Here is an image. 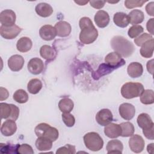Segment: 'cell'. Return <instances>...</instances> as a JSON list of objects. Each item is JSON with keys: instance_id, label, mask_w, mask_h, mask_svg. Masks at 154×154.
Segmentation results:
<instances>
[{"instance_id": "d6986e66", "label": "cell", "mask_w": 154, "mask_h": 154, "mask_svg": "<svg viewBox=\"0 0 154 154\" xmlns=\"http://www.w3.org/2000/svg\"><path fill=\"white\" fill-rule=\"evenodd\" d=\"M17 130L16 123L14 120L8 119L5 121L1 128V132L2 135L9 137L13 135Z\"/></svg>"}, {"instance_id": "c3c4849f", "label": "cell", "mask_w": 154, "mask_h": 154, "mask_svg": "<svg viewBox=\"0 0 154 154\" xmlns=\"http://www.w3.org/2000/svg\"><path fill=\"white\" fill-rule=\"evenodd\" d=\"M153 143H151L150 144H149L147 147V152L150 153H153Z\"/></svg>"}, {"instance_id": "30bf717a", "label": "cell", "mask_w": 154, "mask_h": 154, "mask_svg": "<svg viewBox=\"0 0 154 154\" xmlns=\"http://www.w3.org/2000/svg\"><path fill=\"white\" fill-rule=\"evenodd\" d=\"M15 13L9 9L3 10L0 13V22L1 25L5 26H11L15 25L16 22Z\"/></svg>"}, {"instance_id": "f1b7e54d", "label": "cell", "mask_w": 154, "mask_h": 154, "mask_svg": "<svg viewBox=\"0 0 154 154\" xmlns=\"http://www.w3.org/2000/svg\"><path fill=\"white\" fill-rule=\"evenodd\" d=\"M128 16L129 17V22L132 25L141 23L144 19V14L143 12L140 10H133L129 12Z\"/></svg>"}, {"instance_id": "bcb514c9", "label": "cell", "mask_w": 154, "mask_h": 154, "mask_svg": "<svg viewBox=\"0 0 154 154\" xmlns=\"http://www.w3.org/2000/svg\"><path fill=\"white\" fill-rule=\"evenodd\" d=\"M153 7H154V2H150L147 4V5L146 7V10L147 13L152 16H153Z\"/></svg>"}, {"instance_id": "74e56055", "label": "cell", "mask_w": 154, "mask_h": 154, "mask_svg": "<svg viewBox=\"0 0 154 154\" xmlns=\"http://www.w3.org/2000/svg\"><path fill=\"white\" fill-rule=\"evenodd\" d=\"M76 153L75 147L74 146L70 144H66L65 146L60 147L56 152L57 154H61V153H69V154H74Z\"/></svg>"}, {"instance_id": "277c9868", "label": "cell", "mask_w": 154, "mask_h": 154, "mask_svg": "<svg viewBox=\"0 0 154 154\" xmlns=\"http://www.w3.org/2000/svg\"><path fill=\"white\" fill-rule=\"evenodd\" d=\"M34 132L37 137H45L51 140L52 141H56L59 135L57 129L45 123L38 124L35 128Z\"/></svg>"}, {"instance_id": "484cf974", "label": "cell", "mask_w": 154, "mask_h": 154, "mask_svg": "<svg viewBox=\"0 0 154 154\" xmlns=\"http://www.w3.org/2000/svg\"><path fill=\"white\" fill-rule=\"evenodd\" d=\"M32 41L27 37H22L18 40L16 44L17 49L21 52H26L32 48Z\"/></svg>"}, {"instance_id": "ac0fdd59", "label": "cell", "mask_w": 154, "mask_h": 154, "mask_svg": "<svg viewBox=\"0 0 154 154\" xmlns=\"http://www.w3.org/2000/svg\"><path fill=\"white\" fill-rule=\"evenodd\" d=\"M94 19L97 26L101 28L106 27L110 20L108 13L104 10H99L96 13Z\"/></svg>"}, {"instance_id": "7a4b0ae2", "label": "cell", "mask_w": 154, "mask_h": 154, "mask_svg": "<svg viewBox=\"0 0 154 154\" xmlns=\"http://www.w3.org/2000/svg\"><path fill=\"white\" fill-rule=\"evenodd\" d=\"M112 48L123 57H130L134 52L135 48L134 44L123 36H114L111 40Z\"/></svg>"}, {"instance_id": "1f68e13d", "label": "cell", "mask_w": 154, "mask_h": 154, "mask_svg": "<svg viewBox=\"0 0 154 154\" xmlns=\"http://www.w3.org/2000/svg\"><path fill=\"white\" fill-rule=\"evenodd\" d=\"M115 69L116 68L112 67L107 64H102L99 66L98 70L95 72L96 75H93V76L94 79H97L105 75L111 73V72Z\"/></svg>"}, {"instance_id": "44dd1931", "label": "cell", "mask_w": 154, "mask_h": 154, "mask_svg": "<svg viewBox=\"0 0 154 154\" xmlns=\"http://www.w3.org/2000/svg\"><path fill=\"white\" fill-rule=\"evenodd\" d=\"M35 10L38 15L43 17H49L53 13V8L51 5L45 2L38 4L35 6Z\"/></svg>"}, {"instance_id": "f6af8a7d", "label": "cell", "mask_w": 154, "mask_h": 154, "mask_svg": "<svg viewBox=\"0 0 154 154\" xmlns=\"http://www.w3.org/2000/svg\"><path fill=\"white\" fill-rule=\"evenodd\" d=\"M153 18L150 19L146 24V28L147 30L151 34V35H153Z\"/></svg>"}, {"instance_id": "f35d334b", "label": "cell", "mask_w": 154, "mask_h": 154, "mask_svg": "<svg viewBox=\"0 0 154 154\" xmlns=\"http://www.w3.org/2000/svg\"><path fill=\"white\" fill-rule=\"evenodd\" d=\"M153 38L152 35L147 33H143L141 34L138 37L134 39V43L138 46H141L146 42Z\"/></svg>"}, {"instance_id": "ab89813d", "label": "cell", "mask_w": 154, "mask_h": 154, "mask_svg": "<svg viewBox=\"0 0 154 154\" xmlns=\"http://www.w3.org/2000/svg\"><path fill=\"white\" fill-rule=\"evenodd\" d=\"M147 1L126 0L125 1V6L128 9H131L135 7H141Z\"/></svg>"}, {"instance_id": "ba28073f", "label": "cell", "mask_w": 154, "mask_h": 154, "mask_svg": "<svg viewBox=\"0 0 154 154\" xmlns=\"http://www.w3.org/2000/svg\"><path fill=\"white\" fill-rule=\"evenodd\" d=\"M129 146L132 152L140 153L144 148L145 142L141 136L138 134L132 135L129 140Z\"/></svg>"}, {"instance_id": "9a60e30c", "label": "cell", "mask_w": 154, "mask_h": 154, "mask_svg": "<svg viewBox=\"0 0 154 154\" xmlns=\"http://www.w3.org/2000/svg\"><path fill=\"white\" fill-rule=\"evenodd\" d=\"M39 34L42 39L46 41H50L56 37L57 31L55 27H53L52 25H45L40 28Z\"/></svg>"}, {"instance_id": "681fc988", "label": "cell", "mask_w": 154, "mask_h": 154, "mask_svg": "<svg viewBox=\"0 0 154 154\" xmlns=\"http://www.w3.org/2000/svg\"><path fill=\"white\" fill-rule=\"evenodd\" d=\"M75 3L79 4V5H84L85 4L88 3V1H75Z\"/></svg>"}, {"instance_id": "6da1fadb", "label": "cell", "mask_w": 154, "mask_h": 154, "mask_svg": "<svg viewBox=\"0 0 154 154\" xmlns=\"http://www.w3.org/2000/svg\"><path fill=\"white\" fill-rule=\"evenodd\" d=\"M81 32L79 40L81 43L86 45L93 43L98 37V31L91 20L88 17H83L79 22Z\"/></svg>"}, {"instance_id": "f546056e", "label": "cell", "mask_w": 154, "mask_h": 154, "mask_svg": "<svg viewBox=\"0 0 154 154\" xmlns=\"http://www.w3.org/2000/svg\"><path fill=\"white\" fill-rule=\"evenodd\" d=\"M58 107L60 110L63 112H70L74 107V103L72 99L68 97H64L59 101Z\"/></svg>"}, {"instance_id": "7c38bea8", "label": "cell", "mask_w": 154, "mask_h": 154, "mask_svg": "<svg viewBox=\"0 0 154 154\" xmlns=\"http://www.w3.org/2000/svg\"><path fill=\"white\" fill-rule=\"evenodd\" d=\"M119 114L125 120H130L135 116V108L134 106L129 103H123L119 106Z\"/></svg>"}, {"instance_id": "2e32d148", "label": "cell", "mask_w": 154, "mask_h": 154, "mask_svg": "<svg viewBox=\"0 0 154 154\" xmlns=\"http://www.w3.org/2000/svg\"><path fill=\"white\" fill-rule=\"evenodd\" d=\"M57 31V35L61 37H65L69 35L72 31V27L69 23L66 21H59L55 25Z\"/></svg>"}, {"instance_id": "5bb4252c", "label": "cell", "mask_w": 154, "mask_h": 154, "mask_svg": "<svg viewBox=\"0 0 154 154\" xmlns=\"http://www.w3.org/2000/svg\"><path fill=\"white\" fill-rule=\"evenodd\" d=\"M28 70L33 75L40 74L44 69L43 61L38 58H33L31 59L27 65Z\"/></svg>"}, {"instance_id": "4fadbf2b", "label": "cell", "mask_w": 154, "mask_h": 154, "mask_svg": "<svg viewBox=\"0 0 154 154\" xmlns=\"http://www.w3.org/2000/svg\"><path fill=\"white\" fill-rule=\"evenodd\" d=\"M24 63V58L20 55H12L8 60V66L10 69L13 72L20 70L23 66Z\"/></svg>"}, {"instance_id": "8d00e7d4", "label": "cell", "mask_w": 154, "mask_h": 154, "mask_svg": "<svg viewBox=\"0 0 154 154\" xmlns=\"http://www.w3.org/2000/svg\"><path fill=\"white\" fill-rule=\"evenodd\" d=\"M62 119L67 127H72L75 125V119L74 116L69 112H63L62 114Z\"/></svg>"}, {"instance_id": "7402d4cb", "label": "cell", "mask_w": 154, "mask_h": 154, "mask_svg": "<svg viewBox=\"0 0 154 154\" xmlns=\"http://www.w3.org/2000/svg\"><path fill=\"white\" fill-rule=\"evenodd\" d=\"M114 23L120 28H125L129 24V17L128 15L123 12L116 13L113 17Z\"/></svg>"}, {"instance_id": "7dc6e473", "label": "cell", "mask_w": 154, "mask_h": 154, "mask_svg": "<svg viewBox=\"0 0 154 154\" xmlns=\"http://www.w3.org/2000/svg\"><path fill=\"white\" fill-rule=\"evenodd\" d=\"M147 69L150 74L153 75V59L147 61Z\"/></svg>"}, {"instance_id": "e575fe53", "label": "cell", "mask_w": 154, "mask_h": 154, "mask_svg": "<svg viewBox=\"0 0 154 154\" xmlns=\"http://www.w3.org/2000/svg\"><path fill=\"white\" fill-rule=\"evenodd\" d=\"M13 99L19 103H26L28 100V93L24 90H17L13 94Z\"/></svg>"}, {"instance_id": "cb8c5ba5", "label": "cell", "mask_w": 154, "mask_h": 154, "mask_svg": "<svg viewBox=\"0 0 154 154\" xmlns=\"http://www.w3.org/2000/svg\"><path fill=\"white\" fill-rule=\"evenodd\" d=\"M137 123L138 126L143 129H146L154 126L150 116L146 113H141L138 116Z\"/></svg>"}, {"instance_id": "52a82bcc", "label": "cell", "mask_w": 154, "mask_h": 154, "mask_svg": "<svg viewBox=\"0 0 154 154\" xmlns=\"http://www.w3.org/2000/svg\"><path fill=\"white\" fill-rule=\"evenodd\" d=\"M22 28L17 25H14L11 26L1 25L0 27L1 35L5 39H13L21 32Z\"/></svg>"}, {"instance_id": "7bdbcfd3", "label": "cell", "mask_w": 154, "mask_h": 154, "mask_svg": "<svg viewBox=\"0 0 154 154\" xmlns=\"http://www.w3.org/2000/svg\"><path fill=\"white\" fill-rule=\"evenodd\" d=\"M89 2L92 7L96 9H100L104 6L106 2L104 1H90Z\"/></svg>"}, {"instance_id": "9c48e42d", "label": "cell", "mask_w": 154, "mask_h": 154, "mask_svg": "<svg viewBox=\"0 0 154 154\" xmlns=\"http://www.w3.org/2000/svg\"><path fill=\"white\" fill-rule=\"evenodd\" d=\"M105 61L108 65L116 69L123 66L126 63L124 59L121 57V55L116 52L109 53L105 57Z\"/></svg>"}, {"instance_id": "d6a6232c", "label": "cell", "mask_w": 154, "mask_h": 154, "mask_svg": "<svg viewBox=\"0 0 154 154\" xmlns=\"http://www.w3.org/2000/svg\"><path fill=\"white\" fill-rule=\"evenodd\" d=\"M140 101L145 105L152 104L154 102V93L152 90H144L140 96Z\"/></svg>"}, {"instance_id": "8fae6325", "label": "cell", "mask_w": 154, "mask_h": 154, "mask_svg": "<svg viewBox=\"0 0 154 154\" xmlns=\"http://www.w3.org/2000/svg\"><path fill=\"white\" fill-rule=\"evenodd\" d=\"M112 114L108 109H102L96 115V120L97 123L101 126H105L110 123L112 121Z\"/></svg>"}, {"instance_id": "60d3db41", "label": "cell", "mask_w": 154, "mask_h": 154, "mask_svg": "<svg viewBox=\"0 0 154 154\" xmlns=\"http://www.w3.org/2000/svg\"><path fill=\"white\" fill-rule=\"evenodd\" d=\"M17 153L21 154H33L34 151L31 146L27 144H22L18 146L17 148Z\"/></svg>"}, {"instance_id": "3957f363", "label": "cell", "mask_w": 154, "mask_h": 154, "mask_svg": "<svg viewBox=\"0 0 154 154\" xmlns=\"http://www.w3.org/2000/svg\"><path fill=\"white\" fill-rule=\"evenodd\" d=\"M144 90L142 84L129 82L124 84L122 87L121 94L124 98L130 99L140 96Z\"/></svg>"}, {"instance_id": "83f0119b", "label": "cell", "mask_w": 154, "mask_h": 154, "mask_svg": "<svg viewBox=\"0 0 154 154\" xmlns=\"http://www.w3.org/2000/svg\"><path fill=\"white\" fill-rule=\"evenodd\" d=\"M52 142L51 140L45 137H38L35 141V147L40 151L50 150L52 147Z\"/></svg>"}, {"instance_id": "ffe728a7", "label": "cell", "mask_w": 154, "mask_h": 154, "mask_svg": "<svg viewBox=\"0 0 154 154\" xmlns=\"http://www.w3.org/2000/svg\"><path fill=\"white\" fill-rule=\"evenodd\" d=\"M127 72L128 75L131 78H138L143 74V66L140 63L132 62L128 65Z\"/></svg>"}, {"instance_id": "e0dca14e", "label": "cell", "mask_w": 154, "mask_h": 154, "mask_svg": "<svg viewBox=\"0 0 154 154\" xmlns=\"http://www.w3.org/2000/svg\"><path fill=\"white\" fill-rule=\"evenodd\" d=\"M104 133L108 138H116L122 134V129L120 125L110 123L104 128Z\"/></svg>"}, {"instance_id": "b9f144b4", "label": "cell", "mask_w": 154, "mask_h": 154, "mask_svg": "<svg viewBox=\"0 0 154 154\" xmlns=\"http://www.w3.org/2000/svg\"><path fill=\"white\" fill-rule=\"evenodd\" d=\"M153 130H154V126L146 129H143V133L147 139L153 140L154 139Z\"/></svg>"}, {"instance_id": "d590c367", "label": "cell", "mask_w": 154, "mask_h": 154, "mask_svg": "<svg viewBox=\"0 0 154 154\" xmlns=\"http://www.w3.org/2000/svg\"><path fill=\"white\" fill-rule=\"evenodd\" d=\"M144 31V28L140 25H134L128 31V34L130 38H136Z\"/></svg>"}, {"instance_id": "836d02e7", "label": "cell", "mask_w": 154, "mask_h": 154, "mask_svg": "<svg viewBox=\"0 0 154 154\" xmlns=\"http://www.w3.org/2000/svg\"><path fill=\"white\" fill-rule=\"evenodd\" d=\"M120 126L122 129L121 136L123 137H128L132 136L134 133V126L131 122H123L120 123Z\"/></svg>"}, {"instance_id": "5b68a950", "label": "cell", "mask_w": 154, "mask_h": 154, "mask_svg": "<svg viewBox=\"0 0 154 154\" xmlns=\"http://www.w3.org/2000/svg\"><path fill=\"white\" fill-rule=\"evenodd\" d=\"M84 142L85 147L90 150L96 152L102 149L103 141L99 134L95 132L87 133L84 136Z\"/></svg>"}, {"instance_id": "4316f807", "label": "cell", "mask_w": 154, "mask_h": 154, "mask_svg": "<svg viewBox=\"0 0 154 154\" xmlns=\"http://www.w3.org/2000/svg\"><path fill=\"white\" fill-rule=\"evenodd\" d=\"M40 54L42 57L46 60H53L57 55L55 49L49 45H43L40 48Z\"/></svg>"}, {"instance_id": "ee69618b", "label": "cell", "mask_w": 154, "mask_h": 154, "mask_svg": "<svg viewBox=\"0 0 154 154\" xmlns=\"http://www.w3.org/2000/svg\"><path fill=\"white\" fill-rule=\"evenodd\" d=\"M8 95H9V93L7 89H5L3 87L0 88V100H1V101L7 99L8 97Z\"/></svg>"}, {"instance_id": "4dcf8cb0", "label": "cell", "mask_w": 154, "mask_h": 154, "mask_svg": "<svg viewBox=\"0 0 154 154\" xmlns=\"http://www.w3.org/2000/svg\"><path fill=\"white\" fill-rule=\"evenodd\" d=\"M42 88V83L41 81L37 78L31 79L27 85L28 91L32 94H37Z\"/></svg>"}, {"instance_id": "8992f818", "label": "cell", "mask_w": 154, "mask_h": 154, "mask_svg": "<svg viewBox=\"0 0 154 154\" xmlns=\"http://www.w3.org/2000/svg\"><path fill=\"white\" fill-rule=\"evenodd\" d=\"M0 109L2 119H8L14 121L17 119L19 115V109L15 105L1 103Z\"/></svg>"}, {"instance_id": "603a6c76", "label": "cell", "mask_w": 154, "mask_h": 154, "mask_svg": "<svg viewBox=\"0 0 154 154\" xmlns=\"http://www.w3.org/2000/svg\"><path fill=\"white\" fill-rule=\"evenodd\" d=\"M106 149L108 153H122L123 143L118 140H112L107 143Z\"/></svg>"}, {"instance_id": "d4e9b609", "label": "cell", "mask_w": 154, "mask_h": 154, "mask_svg": "<svg viewBox=\"0 0 154 154\" xmlns=\"http://www.w3.org/2000/svg\"><path fill=\"white\" fill-rule=\"evenodd\" d=\"M153 38L146 42L140 49L141 55L146 58L152 57L153 54Z\"/></svg>"}]
</instances>
